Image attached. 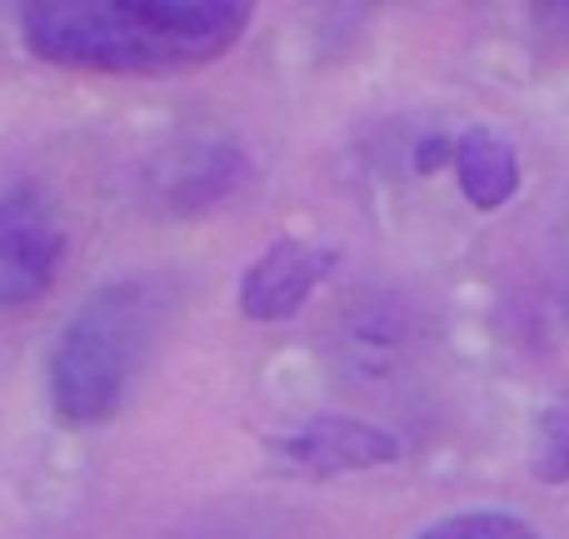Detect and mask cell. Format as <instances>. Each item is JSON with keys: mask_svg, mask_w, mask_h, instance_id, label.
<instances>
[{"mask_svg": "<svg viewBox=\"0 0 569 539\" xmlns=\"http://www.w3.org/2000/svg\"><path fill=\"white\" fill-rule=\"evenodd\" d=\"M280 450H284V460L300 465V470L335 475V470H365V465L395 460L400 440H395L390 430H380V425L330 415V420H315V425H305V430H295Z\"/></svg>", "mask_w": 569, "mask_h": 539, "instance_id": "obj_5", "label": "cell"}, {"mask_svg": "<svg viewBox=\"0 0 569 539\" xmlns=\"http://www.w3.org/2000/svg\"><path fill=\"white\" fill-rule=\"evenodd\" d=\"M455 176H460V190L470 196V206L500 210L520 190V160H515L510 140L495 136V130H465L455 140Z\"/></svg>", "mask_w": 569, "mask_h": 539, "instance_id": "obj_6", "label": "cell"}, {"mask_svg": "<svg viewBox=\"0 0 569 539\" xmlns=\"http://www.w3.org/2000/svg\"><path fill=\"white\" fill-rule=\"evenodd\" d=\"M535 475L545 485H569V395L550 405L540 420V445H535Z\"/></svg>", "mask_w": 569, "mask_h": 539, "instance_id": "obj_8", "label": "cell"}, {"mask_svg": "<svg viewBox=\"0 0 569 539\" xmlns=\"http://www.w3.org/2000/svg\"><path fill=\"white\" fill-rule=\"evenodd\" d=\"M250 26L240 0H36L20 40L36 60L100 76H160L220 60Z\"/></svg>", "mask_w": 569, "mask_h": 539, "instance_id": "obj_1", "label": "cell"}, {"mask_svg": "<svg viewBox=\"0 0 569 539\" xmlns=\"http://www.w3.org/2000/svg\"><path fill=\"white\" fill-rule=\"evenodd\" d=\"M170 285L156 275L110 280L70 315L50 355V405L66 425H100L126 405L150 345L170 315Z\"/></svg>", "mask_w": 569, "mask_h": 539, "instance_id": "obj_2", "label": "cell"}, {"mask_svg": "<svg viewBox=\"0 0 569 539\" xmlns=\"http://www.w3.org/2000/svg\"><path fill=\"white\" fill-rule=\"evenodd\" d=\"M66 260V230L36 196L0 200V310L30 305L56 285Z\"/></svg>", "mask_w": 569, "mask_h": 539, "instance_id": "obj_3", "label": "cell"}, {"mask_svg": "<svg viewBox=\"0 0 569 539\" xmlns=\"http://www.w3.org/2000/svg\"><path fill=\"white\" fill-rule=\"evenodd\" d=\"M415 539H540V535L510 510H465V515L430 525V530Z\"/></svg>", "mask_w": 569, "mask_h": 539, "instance_id": "obj_7", "label": "cell"}, {"mask_svg": "<svg viewBox=\"0 0 569 539\" xmlns=\"http://www.w3.org/2000/svg\"><path fill=\"white\" fill-rule=\"evenodd\" d=\"M325 266H330L325 250L305 246V240H280V246H270L246 270V280H240V310L250 320H290L310 300L315 285H320Z\"/></svg>", "mask_w": 569, "mask_h": 539, "instance_id": "obj_4", "label": "cell"}]
</instances>
